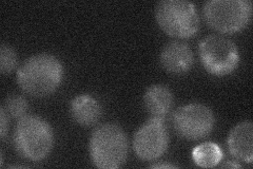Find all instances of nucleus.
<instances>
[{
    "mask_svg": "<svg viewBox=\"0 0 253 169\" xmlns=\"http://www.w3.org/2000/svg\"><path fill=\"white\" fill-rule=\"evenodd\" d=\"M230 154L249 164L253 160V126L250 120H245L234 126L228 136Z\"/></svg>",
    "mask_w": 253,
    "mask_h": 169,
    "instance_id": "nucleus-10",
    "label": "nucleus"
},
{
    "mask_svg": "<svg viewBox=\"0 0 253 169\" xmlns=\"http://www.w3.org/2000/svg\"><path fill=\"white\" fill-rule=\"evenodd\" d=\"M203 14L210 28L220 33H234L248 26L252 3L249 0H209Z\"/></svg>",
    "mask_w": 253,
    "mask_h": 169,
    "instance_id": "nucleus-5",
    "label": "nucleus"
},
{
    "mask_svg": "<svg viewBox=\"0 0 253 169\" xmlns=\"http://www.w3.org/2000/svg\"><path fill=\"white\" fill-rule=\"evenodd\" d=\"M18 63V56L13 48L7 45H1L0 48V71L2 74L13 72Z\"/></svg>",
    "mask_w": 253,
    "mask_h": 169,
    "instance_id": "nucleus-15",
    "label": "nucleus"
},
{
    "mask_svg": "<svg viewBox=\"0 0 253 169\" xmlns=\"http://www.w3.org/2000/svg\"><path fill=\"white\" fill-rule=\"evenodd\" d=\"M155 18L165 33L173 37H192L200 29L196 6L186 0L160 1L155 7Z\"/></svg>",
    "mask_w": 253,
    "mask_h": 169,
    "instance_id": "nucleus-4",
    "label": "nucleus"
},
{
    "mask_svg": "<svg viewBox=\"0 0 253 169\" xmlns=\"http://www.w3.org/2000/svg\"><path fill=\"white\" fill-rule=\"evenodd\" d=\"M194 162L205 168L216 166L223 159V151L217 144L212 142L203 143L193 149Z\"/></svg>",
    "mask_w": 253,
    "mask_h": 169,
    "instance_id": "nucleus-13",
    "label": "nucleus"
},
{
    "mask_svg": "<svg viewBox=\"0 0 253 169\" xmlns=\"http://www.w3.org/2000/svg\"><path fill=\"white\" fill-rule=\"evenodd\" d=\"M4 109L6 110L7 114L16 119H20L25 115H27V111L29 108L28 102L25 98L20 95H10L4 103Z\"/></svg>",
    "mask_w": 253,
    "mask_h": 169,
    "instance_id": "nucleus-14",
    "label": "nucleus"
},
{
    "mask_svg": "<svg viewBox=\"0 0 253 169\" xmlns=\"http://www.w3.org/2000/svg\"><path fill=\"white\" fill-rule=\"evenodd\" d=\"M160 61L162 67L170 73L183 74L193 66V52L186 43L173 40L163 48Z\"/></svg>",
    "mask_w": 253,
    "mask_h": 169,
    "instance_id": "nucleus-9",
    "label": "nucleus"
},
{
    "mask_svg": "<svg viewBox=\"0 0 253 169\" xmlns=\"http://www.w3.org/2000/svg\"><path fill=\"white\" fill-rule=\"evenodd\" d=\"M151 168H176L175 165L170 164V163H157V164H152L150 165Z\"/></svg>",
    "mask_w": 253,
    "mask_h": 169,
    "instance_id": "nucleus-17",
    "label": "nucleus"
},
{
    "mask_svg": "<svg viewBox=\"0 0 253 169\" xmlns=\"http://www.w3.org/2000/svg\"><path fill=\"white\" fill-rule=\"evenodd\" d=\"M89 151L92 162L96 167L120 168L128 157V140L118 125L104 124L92 132Z\"/></svg>",
    "mask_w": 253,
    "mask_h": 169,
    "instance_id": "nucleus-3",
    "label": "nucleus"
},
{
    "mask_svg": "<svg viewBox=\"0 0 253 169\" xmlns=\"http://www.w3.org/2000/svg\"><path fill=\"white\" fill-rule=\"evenodd\" d=\"M70 111L75 122L84 127L95 125L102 115L99 102L90 94L77 95L71 102Z\"/></svg>",
    "mask_w": 253,
    "mask_h": 169,
    "instance_id": "nucleus-11",
    "label": "nucleus"
},
{
    "mask_svg": "<svg viewBox=\"0 0 253 169\" xmlns=\"http://www.w3.org/2000/svg\"><path fill=\"white\" fill-rule=\"evenodd\" d=\"M62 78V63L49 53L31 56L17 72V83L21 90L35 98L52 94L60 86Z\"/></svg>",
    "mask_w": 253,
    "mask_h": 169,
    "instance_id": "nucleus-1",
    "label": "nucleus"
},
{
    "mask_svg": "<svg viewBox=\"0 0 253 169\" xmlns=\"http://www.w3.org/2000/svg\"><path fill=\"white\" fill-rule=\"evenodd\" d=\"M220 167H223V168H225V167H228V168H241V165L233 162V161H228V162L221 164Z\"/></svg>",
    "mask_w": 253,
    "mask_h": 169,
    "instance_id": "nucleus-18",
    "label": "nucleus"
},
{
    "mask_svg": "<svg viewBox=\"0 0 253 169\" xmlns=\"http://www.w3.org/2000/svg\"><path fill=\"white\" fill-rule=\"evenodd\" d=\"M173 94L168 87L164 85H153L149 87L145 96L144 104L151 117L165 118L173 107Z\"/></svg>",
    "mask_w": 253,
    "mask_h": 169,
    "instance_id": "nucleus-12",
    "label": "nucleus"
},
{
    "mask_svg": "<svg viewBox=\"0 0 253 169\" xmlns=\"http://www.w3.org/2000/svg\"><path fill=\"white\" fill-rule=\"evenodd\" d=\"M202 65L210 74L225 76L232 73L240 62L239 48L226 36H206L199 45Z\"/></svg>",
    "mask_w": 253,
    "mask_h": 169,
    "instance_id": "nucleus-6",
    "label": "nucleus"
},
{
    "mask_svg": "<svg viewBox=\"0 0 253 169\" xmlns=\"http://www.w3.org/2000/svg\"><path fill=\"white\" fill-rule=\"evenodd\" d=\"M7 127H9V119H7L6 110L2 106L0 109V136H1V140L5 138Z\"/></svg>",
    "mask_w": 253,
    "mask_h": 169,
    "instance_id": "nucleus-16",
    "label": "nucleus"
},
{
    "mask_svg": "<svg viewBox=\"0 0 253 169\" xmlns=\"http://www.w3.org/2000/svg\"><path fill=\"white\" fill-rule=\"evenodd\" d=\"M169 135L164 118L151 117L136 131L133 147L141 160L153 161L161 158L168 148Z\"/></svg>",
    "mask_w": 253,
    "mask_h": 169,
    "instance_id": "nucleus-8",
    "label": "nucleus"
},
{
    "mask_svg": "<svg viewBox=\"0 0 253 169\" xmlns=\"http://www.w3.org/2000/svg\"><path fill=\"white\" fill-rule=\"evenodd\" d=\"M14 146L18 154L31 161H41L50 155L54 133L50 124L36 115L18 119L14 131Z\"/></svg>",
    "mask_w": 253,
    "mask_h": 169,
    "instance_id": "nucleus-2",
    "label": "nucleus"
},
{
    "mask_svg": "<svg viewBox=\"0 0 253 169\" xmlns=\"http://www.w3.org/2000/svg\"><path fill=\"white\" fill-rule=\"evenodd\" d=\"M0 166H3V152H0Z\"/></svg>",
    "mask_w": 253,
    "mask_h": 169,
    "instance_id": "nucleus-19",
    "label": "nucleus"
},
{
    "mask_svg": "<svg viewBox=\"0 0 253 169\" xmlns=\"http://www.w3.org/2000/svg\"><path fill=\"white\" fill-rule=\"evenodd\" d=\"M215 125L213 111L206 105L192 103L179 107L173 115L175 131L184 139L201 140L208 136Z\"/></svg>",
    "mask_w": 253,
    "mask_h": 169,
    "instance_id": "nucleus-7",
    "label": "nucleus"
}]
</instances>
